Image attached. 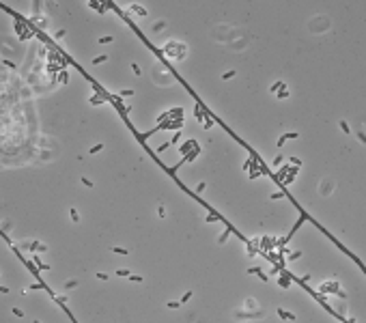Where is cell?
Segmentation results:
<instances>
[{
  "label": "cell",
  "mask_w": 366,
  "mask_h": 323,
  "mask_svg": "<svg viewBox=\"0 0 366 323\" xmlns=\"http://www.w3.org/2000/svg\"><path fill=\"white\" fill-rule=\"evenodd\" d=\"M116 276H129V269H116Z\"/></svg>",
  "instance_id": "b9f144b4"
},
{
  "label": "cell",
  "mask_w": 366,
  "mask_h": 323,
  "mask_svg": "<svg viewBox=\"0 0 366 323\" xmlns=\"http://www.w3.org/2000/svg\"><path fill=\"white\" fill-rule=\"evenodd\" d=\"M132 11H136V13H138V15H142V17H144L146 13H149V11H146V9H142L140 4H132Z\"/></svg>",
  "instance_id": "5bb4252c"
},
{
  "label": "cell",
  "mask_w": 366,
  "mask_h": 323,
  "mask_svg": "<svg viewBox=\"0 0 366 323\" xmlns=\"http://www.w3.org/2000/svg\"><path fill=\"white\" fill-rule=\"evenodd\" d=\"M211 125H213V119L207 117V119H205V129H211Z\"/></svg>",
  "instance_id": "d590c367"
},
{
  "label": "cell",
  "mask_w": 366,
  "mask_h": 323,
  "mask_svg": "<svg viewBox=\"0 0 366 323\" xmlns=\"http://www.w3.org/2000/svg\"><path fill=\"white\" fill-rule=\"evenodd\" d=\"M233 233H235L233 228H226V231H222V235H220V237H218V243H226V239L231 237Z\"/></svg>",
  "instance_id": "ba28073f"
},
{
  "label": "cell",
  "mask_w": 366,
  "mask_h": 323,
  "mask_svg": "<svg viewBox=\"0 0 366 323\" xmlns=\"http://www.w3.org/2000/svg\"><path fill=\"white\" fill-rule=\"evenodd\" d=\"M35 265H37V271H47V269H50V265H45V263H41L39 259H37V256H35Z\"/></svg>",
  "instance_id": "8fae6325"
},
{
  "label": "cell",
  "mask_w": 366,
  "mask_h": 323,
  "mask_svg": "<svg viewBox=\"0 0 366 323\" xmlns=\"http://www.w3.org/2000/svg\"><path fill=\"white\" fill-rule=\"evenodd\" d=\"M39 289H45V284H43V282H37V284H32V287H28V291H39Z\"/></svg>",
  "instance_id": "83f0119b"
},
{
  "label": "cell",
  "mask_w": 366,
  "mask_h": 323,
  "mask_svg": "<svg viewBox=\"0 0 366 323\" xmlns=\"http://www.w3.org/2000/svg\"><path fill=\"white\" fill-rule=\"evenodd\" d=\"M280 162H282V155H276V157H274V164L278 166V164H280Z\"/></svg>",
  "instance_id": "c3c4849f"
},
{
  "label": "cell",
  "mask_w": 366,
  "mask_h": 323,
  "mask_svg": "<svg viewBox=\"0 0 366 323\" xmlns=\"http://www.w3.org/2000/svg\"><path fill=\"white\" fill-rule=\"evenodd\" d=\"M284 97H289V89H287V84H282L278 89V99H284Z\"/></svg>",
  "instance_id": "7c38bea8"
},
{
  "label": "cell",
  "mask_w": 366,
  "mask_h": 323,
  "mask_svg": "<svg viewBox=\"0 0 366 323\" xmlns=\"http://www.w3.org/2000/svg\"><path fill=\"white\" fill-rule=\"evenodd\" d=\"M157 216H160V218H166V207H164V205H157Z\"/></svg>",
  "instance_id": "f546056e"
},
{
  "label": "cell",
  "mask_w": 366,
  "mask_h": 323,
  "mask_svg": "<svg viewBox=\"0 0 366 323\" xmlns=\"http://www.w3.org/2000/svg\"><path fill=\"white\" fill-rule=\"evenodd\" d=\"M181 306V302H168V308H179Z\"/></svg>",
  "instance_id": "f6af8a7d"
},
{
  "label": "cell",
  "mask_w": 366,
  "mask_h": 323,
  "mask_svg": "<svg viewBox=\"0 0 366 323\" xmlns=\"http://www.w3.org/2000/svg\"><path fill=\"white\" fill-rule=\"evenodd\" d=\"M295 138H299L297 131H289V134H284V140H295Z\"/></svg>",
  "instance_id": "cb8c5ba5"
},
{
  "label": "cell",
  "mask_w": 366,
  "mask_h": 323,
  "mask_svg": "<svg viewBox=\"0 0 366 323\" xmlns=\"http://www.w3.org/2000/svg\"><path fill=\"white\" fill-rule=\"evenodd\" d=\"M222 220V216H218V213H211V216H207L205 218V222L207 224H213V222H220Z\"/></svg>",
  "instance_id": "4fadbf2b"
},
{
  "label": "cell",
  "mask_w": 366,
  "mask_h": 323,
  "mask_svg": "<svg viewBox=\"0 0 366 323\" xmlns=\"http://www.w3.org/2000/svg\"><path fill=\"white\" fill-rule=\"evenodd\" d=\"M114 37H101V39H97V43H101V45H106V43H112Z\"/></svg>",
  "instance_id": "d4e9b609"
},
{
  "label": "cell",
  "mask_w": 366,
  "mask_h": 323,
  "mask_svg": "<svg viewBox=\"0 0 366 323\" xmlns=\"http://www.w3.org/2000/svg\"><path fill=\"white\" fill-rule=\"evenodd\" d=\"M129 280L132 282H142V276H129Z\"/></svg>",
  "instance_id": "ee69618b"
},
{
  "label": "cell",
  "mask_w": 366,
  "mask_h": 323,
  "mask_svg": "<svg viewBox=\"0 0 366 323\" xmlns=\"http://www.w3.org/2000/svg\"><path fill=\"white\" fill-rule=\"evenodd\" d=\"M69 216H71L73 222H80V213H78V209H73V207H71V209H69Z\"/></svg>",
  "instance_id": "e0dca14e"
},
{
  "label": "cell",
  "mask_w": 366,
  "mask_h": 323,
  "mask_svg": "<svg viewBox=\"0 0 366 323\" xmlns=\"http://www.w3.org/2000/svg\"><path fill=\"white\" fill-rule=\"evenodd\" d=\"M20 250H28V252H45L47 246L41 241H24L20 246Z\"/></svg>",
  "instance_id": "7a4b0ae2"
},
{
  "label": "cell",
  "mask_w": 366,
  "mask_h": 323,
  "mask_svg": "<svg viewBox=\"0 0 366 323\" xmlns=\"http://www.w3.org/2000/svg\"><path fill=\"white\" fill-rule=\"evenodd\" d=\"M340 289V282H336V280H327V282H321V295H327V293H332V295H336V291Z\"/></svg>",
  "instance_id": "3957f363"
},
{
  "label": "cell",
  "mask_w": 366,
  "mask_h": 323,
  "mask_svg": "<svg viewBox=\"0 0 366 323\" xmlns=\"http://www.w3.org/2000/svg\"><path fill=\"white\" fill-rule=\"evenodd\" d=\"M235 75H237V73L231 69V71H226V73H222V80H231V78H235Z\"/></svg>",
  "instance_id": "4dcf8cb0"
},
{
  "label": "cell",
  "mask_w": 366,
  "mask_h": 323,
  "mask_svg": "<svg viewBox=\"0 0 366 323\" xmlns=\"http://www.w3.org/2000/svg\"><path fill=\"white\" fill-rule=\"evenodd\" d=\"M299 256H302V252H291L289 254V261H297Z\"/></svg>",
  "instance_id": "74e56055"
},
{
  "label": "cell",
  "mask_w": 366,
  "mask_h": 323,
  "mask_svg": "<svg viewBox=\"0 0 366 323\" xmlns=\"http://www.w3.org/2000/svg\"><path fill=\"white\" fill-rule=\"evenodd\" d=\"M278 315H280V319H289V321H293V319H297L293 313H289V310H282V308H278Z\"/></svg>",
  "instance_id": "9c48e42d"
},
{
  "label": "cell",
  "mask_w": 366,
  "mask_h": 323,
  "mask_svg": "<svg viewBox=\"0 0 366 323\" xmlns=\"http://www.w3.org/2000/svg\"><path fill=\"white\" fill-rule=\"evenodd\" d=\"M263 315V310H254V313H241V310H237L235 313V319H256V317Z\"/></svg>",
  "instance_id": "5b68a950"
},
{
  "label": "cell",
  "mask_w": 366,
  "mask_h": 323,
  "mask_svg": "<svg viewBox=\"0 0 366 323\" xmlns=\"http://www.w3.org/2000/svg\"><path fill=\"white\" fill-rule=\"evenodd\" d=\"M54 302H56L58 306H63L65 302H67V297H65V295H56V297H54Z\"/></svg>",
  "instance_id": "f1b7e54d"
},
{
  "label": "cell",
  "mask_w": 366,
  "mask_h": 323,
  "mask_svg": "<svg viewBox=\"0 0 366 323\" xmlns=\"http://www.w3.org/2000/svg\"><path fill=\"white\" fill-rule=\"evenodd\" d=\"M80 181L84 183L86 188H93V181H91V179H86V177H80Z\"/></svg>",
  "instance_id": "8d00e7d4"
},
{
  "label": "cell",
  "mask_w": 366,
  "mask_h": 323,
  "mask_svg": "<svg viewBox=\"0 0 366 323\" xmlns=\"http://www.w3.org/2000/svg\"><path fill=\"white\" fill-rule=\"evenodd\" d=\"M132 71H134V73H136V75H140V73H142V71H140V67H138V65H136V63L132 65Z\"/></svg>",
  "instance_id": "60d3db41"
},
{
  "label": "cell",
  "mask_w": 366,
  "mask_h": 323,
  "mask_svg": "<svg viewBox=\"0 0 366 323\" xmlns=\"http://www.w3.org/2000/svg\"><path fill=\"white\" fill-rule=\"evenodd\" d=\"M308 280H310V273H306V276L299 278V282H302V284H304V282H308Z\"/></svg>",
  "instance_id": "bcb514c9"
},
{
  "label": "cell",
  "mask_w": 366,
  "mask_h": 323,
  "mask_svg": "<svg viewBox=\"0 0 366 323\" xmlns=\"http://www.w3.org/2000/svg\"><path fill=\"white\" fill-rule=\"evenodd\" d=\"M340 129L345 131V134H351V127H349V123H347V121H340Z\"/></svg>",
  "instance_id": "4316f807"
},
{
  "label": "cell",
  "mask_w": 366,
  "mask_h": 323,
  "mask_svg": "<svg viewBox=\"0 0 366 323\" xmlns=\"http://www.w3.org/2000/svg\"><path fill=\"white\" fill-rule=\"evenodd\" d=\"M162 52L166 54L168 58H172V61H181V58H185V54H188V47H185L183 41H168L166 45L162 47Z\"/></svg>",
  "instance_id": "6da1fadb"
},
{
  "label": "cell",
  "mask_w": 366,
  "mask_h": 323,
  "mask_svg": "<svg viewBox=\"0 0 366 323\" xmlns=\"http://www.w3.org/2000/svg\"><path fill=\"white\" fill-rule=\"evenodd\" d=\"M278 287H280V289H289V287H291V276H289V273H282L280 280H278Z\"/></svg>",
  "instance_id": "52a82bcc"
},
{
  "label": "cell",
  "mask_w": 366,
  "mask_h": 323,
  "mask_svg": "<svg viewBox=\"0 0 366 323\" xmlns=\"http://www.w3.org/2000/svg\"><path fill=\"white\" fill-rule=\"evenodd\" d=\"M65 35H67V30H65V28H63V30H58V32H56V35H54V39H63V37H65Z\"/></svg>",
  "instance_id": "ab89813d"
},
{
  "label": "cell",
  "mask_w": 366,
  "mask_h": 323,
  "mask_svg": "<svg viewBox=\"0 0 366 323\" xmlns=\"http://www.w3.org/2000/svg\"><path fill=\"white\" fill-rule=\"evenodd\" d=\"M282 84H284V82H282V80H278V82H274V84H271V86H269V91H271V93H276V91H278V89H280V86H282Z\"/></svg>",
  "instance_id": "603a6c76"
},
{
  "label": "cell",
  "mask_w": 366,
  "mask_h": 323,
  "mask_svg": "<svg viewBox=\"0 0 366 323\" xmlns=\"http://www.w3.org/2000/svg\"><path fill=\"white\" fill-rule=\"evenodd\" d=\"M13 315H15V317H24V313H22L20 308H13Z\"/></svg>",
  "instance_id": "7dc6e473"
},
{
  "label": "cell",
  "mask_w": 366,
  "mask_h": 323,
  "mask_svg": "<svg viewBox=\"0 0 366 323\" xmlns=\"http://www.w3.org/2000/svg\"><path fill=\"white\" fill-rule=\"evenodd\" d=\"M112 252H116V254H123V256H127V254H129V250H127V248H112Z\"/></svg>",
  "instance_id": "484cf974"
},
{
  "label": "cell",
  "mask_w": 366,
  "mask_h": 323,
  "mask_svg": "<svg viewBox=\"0 0 366 323\" xmlns=\"http://www.w3.org/2000/svg\"><path fill=\"white\" fill-rule=\"evenodd\" d=\"M245 308H250V310H256V299H245Z\"/></svg>",
  "instance_id": "d6986e66"
},
{
  "label": "cell",
  "mask_w": 366,
  "mask_h": 323,
  "mask_svg": "<svg viewBox=\"0 0 366 323\" xmlns=\"http://www.w3.org/2000/svg\"><path fill=\"white\" fill-rule=\"evenodd\" d=\"M106 61H108L106 54H101V56H95V58H93V63H95V65H101V63H106Z\"/></svg>",
  "instance_id": "ffe728a7"
},
{
  "label": "cell",
  "mask_w": 366,
  "mask_h": 323,
  "mask_svg": "<svg viewBox=\"0 0 366 323\" xmlns=\"http://www.w3.org/2000/svg\"><path fill=\"white\" fill-rule=\"evenodd\" d=\"M162 28H166V22H164V20H160V22H155V26H153V32H160Z\"/></svg>",
  "instance_id": "2e32d148"
},
{
  "label": "cell",
  "mask_w": 366,
  "mask_h": 323,
  "mask_svg": "<svg viewBox=\"0 0 366 323\" xmlns=\"http://www.w3.org/2000/svg\"><path fill=\"white\" fill-rule=\"evenodd\" d=\"M67 80H69V78H67V71L63 69L61 73H58V82H63V84H67Z\"/></svg>",
  "instance_id": "7402d4cb"
},
{
  "label": "cell",
  "mask_w": 366,
  "mask_h": 323,
  "mask_svg": "<svg viewBox=\"0 0 366 323\" xmlns=\"http://www.w3.org/2000/svg\"><path fill=\"white\" fill-rule=\"evenodd\" d=\"M192 295H194V291H185V293H183V297H181V299H179V302H181V306H183V304H188V302H190V297H192Z\"/></svg>",
  "instance_id": "9a60e30c"
},
{
  "label": "cell",
  "mask_w": 366,
  "mask_h": 323,
  "mask_svg": "<svg viewBox=\"0 0 366 323\" xmlns=\"http://www.w3.org/2000/svg\"><path fill=\"white\" fill-rule=\"evenodd\" d=\"M196 144H198V142H196V140H185L183 144L179 147V153H181V157H183V155H188V153L192 151V149H194Z\"/></svg>",
  "instance_id": "8992f818"
},
{
  "label": "cell",
  "mask_w": 366,
  "mask_h": 323,
  "mask_svg": "<svg viewBox=\"0 0 366 323\" xmlns=\"http://www.w3.org/2000/svg\"><path fill=\"white\" fill-rule=\"evenodd\" d=\"M205 188H207V183H198V185H196V194H203Z\"/></svg>",
  "instance_id": "e575fe53"
},
{
  "label": "cell",
  "mask_w": 366,
  "mask_h": 323,
  "mask_svg": "<svg viewBox=\"0 0 366 323\" xmlns=\"http://www.w3.org/2000/svg\"><path fill=\"white\" fill-rule=\"evenodd\" d=\"M248 273H250V276H252V273H256V276H259V273H263V269H261V267H250Z\"/></svg>",
  "instance_id": "1f68e13d"
},
{
  "label": "cell",
  "mask_w": 366,
  "mask_h": 323,
  "mask_svg": "<svg viewBox=\"0 0 366 323\" xmlns=\"http://www.w3.org/2000/svg\"><path fill=\"white\" fill-rule=\"evenodd\" d=\"M134 95V91H129V89H123L121 91V97H132Z\"/></svg>",
  "instance_id": "f35d334b"
},
{
  "label": "cell",
  "mask_w": 366,
  "mask_h": 323,
  "mask_svg": "<svg viewBox=\"0 0 366 323\" xmlns=\"http://www.w3.org/2000/svg\"><path fill=\"white\" fill-rule=\"evenodd\" d=\"M97 278H99V280H108L110 276H108V273H103V271H99V273H97Z\"/></svg>",
  "instance_id": "7bdbcfd3"
},
{
  "label": "cell",
  "mask_w": 366,
  "mask_h": 323,
  "mask_svg": "<svg viewBox=\"0 0 366 323\" xmlns=\"http://www.w3.org/2000/svg\"><path fill=\"white\" fill-rule=\"evenodd\" d=\"M78 284H80V282L75 280V278H71V280H67V282H65V289H73V287H78Z\"/></svg>",
  "instance_id": "44dd1931"
},
{
  "label": "cell",
  "mask_w": 366,
  "mask_h": 323,
  "mask_svg": "<svg viewBox=\"0 0 366 323\" xmlns=\"http://www.w3.org/2000/svg\"><path fill=\"white\" fill-rule=\"evenodd\" d=\"M289 170H291V166H289V164H284V166L280 168V172H278V179H282V177H284V174H287Z\"/></svg>",
  "instance_id": "ac0fdd59"
},
{
  "label": "cell",
  "mask_w": 366,
  "mask_h": 323,
  "mask_svg": "<svg viewBox=\"0 0 366 323\" xmlns=\"http://www.w3.org/2000/svg\"><path fill=\"white\" fill-rule=\"evenodd\" d=\"M101 149H103V144H95V147H91V151H89V153H93V155H95V153H99Z\"/></svg>",
  "instance_id": "836d02e7"
},
{
  "label": "cell",
  "mask_w": 366,
  "mask_h": 323,
  "mask_svg": "<svg viewBox=\"0 0 366 323\" xmlns=\"http://www.w3.org/2000/svg\"><path fill=\"white\" fill-rule=\"evenodd\" d=\"M280 198H284V194H282V192H276V194L269 196V200H280Z\"/></svg>",
  "instance_id": "d6a6232c"
},
{
  "label": "cell",
  "mask_w": 366,
  "mask_h": 323,
  "mask_svg": "<svg viewBox=\"0 0 366 323\" xmlns=\"http://www.w3.org/2000/svg\"><path fill=\"white\" fill-rule=\"evenodd\" d=\"M89 101H91V106H99V103L106 101V97H103V95H93Z\"/></svg>",
  "instance_id": "30bf717a"
},
{
  "label": "cell",
  "mask_w": 366,
  "mask_h": 323,
  "mask_svg": "<svg viewBox=\"0 0 366 323\" xmlns=\"http://www.w3.org/2000/svg\"><path fill=\"white\" fill-rule=\"evenodd\" d=\"M332 192H334V183L330 181V179H323V183L319 185V194L321 196H330Z\"/></svg>",
  "instance_id": "277c9868"
}]
</instances>
